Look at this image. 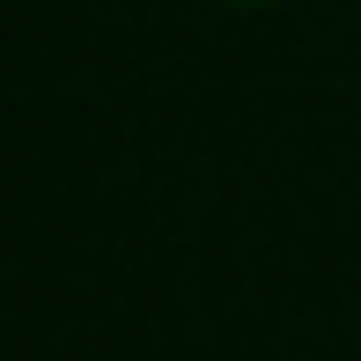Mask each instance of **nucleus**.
I'll use <instances>...</instances> for the list:
<instances>
[{"label": "nucleus", "mask_w": 361, "mask_h": 361, "mask_svg": "<svg viewBox=\"0 0 361 361\" xmlns=\"http://www.w3.org/2000/svg\"><path fill=\"white\" fill-rule=\"evenodd\" d=\"M228 8H266V0H228Z\"/></svg>", "instance_id": "obj_1"}]
</instances>
